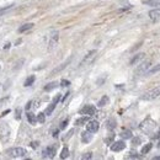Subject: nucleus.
Returning <instances> with one entry per match:
<instances>
[{"mask_svg": "<svg viewBox=\"0 0 160 160\" xmlns=\"http://www.w3.org/2000/svg\"><path fill=\"white\" fill-rule=\"evenodd\" d=\"M91 139H92V134L90 132L85 131V132L81 133V141H82V143H89V142H91Z\"/></svg>", "mask_w": 160, "mask_h": 160, "instance_id": "obj_15", "label": "nucleus"}, {"mask_svg": "<svg viewBox=\"0 0 160 160\" xmlns=\"http://www.w3.org/2000/svg\"><path fill=\"white\" fill-rule=\"evenodd\" d=\"M70 61H72V59H70V58H69V59H68V61H67V62H64V63H63V64H61V65H59V67H57V68H56V69H53V70H52V72H51V74H49V77H53V75H54V74H57V73H59V72H62V70H63V69H65V68H67V65H68V64H69V63H70Z\"/></svg>", "mask_w": 160, "mask_h": 160, "instance_id": "obj_12", "label": "nucleus"}, {"mask_svg": "<svg viewBox=\"0 0 160 160\" xmlns=\"http://www.w3.org/2000/svg\"><path fill=\"white\" fill-rule=\"evenodd\" d=\"M33 26H35V25H33L32 22H30V23H25V25H22L21 27H19V32H20V33H22V32H25V31H28V30H31Z\"/></svg>", "mask_w": 160, "mask_h": 160, "instance_id": "obj_17", "label": "nucleus"}, {"mask_svg": "<svg viewBox=\"0 0 160 160\" xmlns=\"http://www.w3.org/2000/svg\"><path fill=\"white\" fill-rule=\"evenodd\" d=\"M27 121H28L31 124H35V123L37 122V117H36L32 112H28V113H27Z\"/></svg>", "mask_w": 160, "mask_h": 160, "instance_id": "obj_23", "label": "nucleus"}, {"mask_svg": "<svg viewBox=\"0 0 160 160\" xmlns=\"http://www.w3.org/2000/svg\"><path fill=\"white\" fill-rule=\"evenodd\" d=\"M69 95H70V94H69V92H67V94H65V96H64V97H63V100H62V101H63V102H64V101H65V100H67V99H68V96H69Z\"/></svg>", "mask_w": 160, "mask_h": 160, "instance_id": "obj_39", "label": "nucleus"}, {"mask_svg": "<svg viewBox=\"0 0 160 160\" xmlns=\"http://www.w3.org/2000/svg\"><path fill=\"white\" fill-rule=\"evenodd\" d=\"M144 57H145V54H144V53H139V54L134 56V57L131 59L129 64H131V65H136V64H138V63H139L142 59H144Z\"/></svg>", "mask_w": 160, "mask_h": 160, "instance_id": "obj_13", "label": "nucleus"}, {"mask_svg": "<svg viewBox=\"0 0 160 160\" xmlns=\"http://www.w3.org/2000/svg\"><path fill=\"white\" fill-rule=\"evenodd\" d=\"M80 113L81 115H85V116H94L96 113V107L94 105H85L80 110Z\"/></svg>", "mask_w": 160, "mask_h": 160, "instance_id": "obj_5", "label": "nucleus"}, {"mask_svg": "<svg viewBox=\"0 0 160 160\" xmlns=\"http://www.w3.org/2000/svg\"><path fill=\"white\" fill-rule=\"evenodd\" d=\"M96 53H97V51H96V49H92V51H90V52H89V53L85 56V58L81 61V63H80V67H84L85 64H87V63H89V62H90V61H91V59L95 57V54H96Z\"/></svg>", "mask_w": 160, "mask_h": 160, "instance_id": "obj_10", "label": "nucleus"}, {"mask_svg": "<svg viewBox=\"0 0 160 160\" xmlns=\"http://www.w3.org/2000/svg\"><path fill=\"white\" fill-rule=\"evenodd\" d=\"M69 85H70V81H69V80L63 79L61 81V86H63V87H64V86H69Z\"/></svg>", "mask_w": 160, "mask_h": 160, "instance_id": "obj_32", "label": "nucleus"}, {"mask_svg": "<svg viewBox=\"0 0 160 160\" xmlns=\"http://www.w3.org/2000/svg\"><path fill=\"white\" fill-rule=\"evenodd\" d=\"M31 147H32L33 149H36V148L38 147V143H37V142H33V143H31Z\"/></svg>", "mask_w": 160, "mask_h": 160, "instance_id": "obj_38", "label": "nucleus"}, {"mask_svg": "<svg viewBox=\"0 0 160 160\" xmlns=\"http://www.w3.org/2000/svg\"><path fill=\"white\" fill-rule=\"evenodd\" d=\"M153 159H154V160H160V155H159V157H154Z\"/></svg>", "mask_w": 160, "mask_h": 160, "instance_id": "obj_41", "label": "nucleus"}, {"mask_svg": "<svg viewBox=\"0 0 160 160\" xmlns=\"http://www.w3.org/2000/svg\"><path fill=\"white\" fill-rule=\"evenodd\" d=\"M56 106H57V103H54V102H52L47 108H46V111H44V115H47V116H49V115H52V112L54 111V108H56Z\"/></svg>", "mask_w": 160, "mask_h": 160, "instance_id": "obj_22", "label": "nucleus"}, {"mask_svg": "<svg viewBox=\"0 0 160 160\" xmlns=\"http://www.w3.org/2000/svg\"><path fill=\"white\" fill-rule=\"evenodd\" d=\"M56 150H57V147H56V145H48V147H46V148L43 149L42 157L46 158V159H52V158H54V155H56Z\"/></svg>", "mask_w": 160, "mask_h": 160, "instance_id": "obj_4", "label": "nucleus"}, {"mask_svg": "<svg viewBox=\"0 0 160 160\" xmlns=\"http://www.w3.org/2000/svg\"><path fill=\"white\" fill-rule=\"evenodd\" d=\"M158 96H160V86L153 87L152 90L147 91V92L142 96V100H144V101H152V100L157 99Z\"/></svg>", "mask_w": 160, "mask_h": 160, "instance_id": "obj_2", "label": "nucleus"}, {"mask_svg": "<svg viewBox=\"0 0 160 160\" xmlns=\"http://www.w3.org/2000/svg\"><path fill=\"white\" fill-rule=\"evenodd\" d=\"M131 139H132V144H133V145H139V144L142 143V139H141L139 137H136V138L132 137Z\"/></svg>", "mask_w": 160, "mask_h": 160, "instance_id": "obj_30", "label": "nucleus"}, {"mask_svg": "<svg viewBox=\"0 0 160 160\" xmlns=\"http://www.w3.org/2000/svg\"><path fill=\"white\" fill-rule=\"evenodd\" d=\"M113 139H115V134H110L108 137L105 138V143H106V144H111V143L113 142Z\"/></svg>", "mask_w": 160, "mask_h": 160, "instance_id": "obj_29", "label": "nucleus"}, {"mask_svg": "<svg viewBox=\"0 0 160 160\" xmlns=\"http://www.w3.org/2000/svg\"><path fill=\"white\" fill-rule=\"evenodd\" d=\"M145 5H148V6H160V0H147Z\"/></svg>", "mask_w": 160, "mask_h": 160, "instance_id": "obj_27", "label": "nucleus"}, {"mask_svg": "<svg viewBox=\"0 0 160 160\" xmlns=\"http://www.w3.org/2000/svg\"><path fill=\"white\" fill-rule=\"evenodd\" d=\"M31 105H32V101H28V102H27V105L25 106V110H30V107H31Z\"/></svg>", "mask_w": 160, "mask_h": 160, "instance_id": "obj_37", "label": "nucleus"}, {"mask_svg": "<svg viewBox=\"0 0 160 160\" xmlns=\"http://www.w3.org/2000/svg\"><path fill=\"white\" fill-rule=\"evenodd\" d=\"M68 157H69V149L67 147H64L61 152V159H67Z\"/></svg>", "mask_w": 160, "mask_h": 160, "instance_id": "obj_26", "label": "nucleus"}, {"mask_svg": "<svg viewBox=\"0 0 160 160\" xmlns=\"http://www.w3.org/2000/svg\"><path fill=\"white\" fill-rule=\"evenodd\" d=\"M21 112H22L21 108H16V111H15V118L16 120H21Z\"/></svg>", "mask_w": 160, "mask_h": 160, "instance_id": "obj_31", "label": "nucleus"}, {"mask_svg": "<svg viewBox=\"0 0 160 160\" xmlns=\"http://www.w3.org/2000/svg\"><path fill=\"white\" fill-rule=\"evenodd\" d=\"M35 80H36V77H35V75H30L27 79L25 80V82H23V86H26V87L31 86V85L35 82Z\"/></svg>", "mask_w": 160, "mask_h": 160, "instance_id": "obj_20", "label": "nucleus"}, {"mask_svg": "<svg viewBox=\"0 0 160 160\" xmlns=\"http://www.w3.org/2000/svg\"><path fill=\"white\" fill-rule=\"evenodd\" d=\"M61 101V94H58V95H56V97L53 99V101L52 102H54V103H58Z\"/></svg>", "mask_w": 160, "mask_h": 160, "instance_id": "obj_34", "label": "nucleus"}, {"mask_svg": "<svg viewBox=\"0 0 160 160\" xmlns=\"http://www.w3.org/2000/svg\"><path fill=\"white\" fill-rule=\"evenodd\" d=\"M152 148H153V144H152V143H148V144H145V145L142 148L141 153H142V154H147V153H149V152L152 150Z\"/></svg>", "mask_w": 160, "mask_h": 160, "instance_id": "obj_24", "label": "nucleus"}, {"mask_svg": "<svg viewBox=\"0 0 160 160\" xmlns=\"http://www.w3.org/2000/svg\"><path fill=\"white\" fill-rule=\"evenodd\" d=\"M149 17H150V20L152 21H154V22H157V21H160V9H153V10H150L149 11Z\"/></svg>", "mask_w": 160, "mask_h": 160, "instance_id": "obj_11", "label": "nucleus"}, {"mask_svg": "<svg viewBox=\"0 0 160 160\" xmlns=\"http://www.w3.org/2000/svg\"><path fill=\"white\" fill-rule=\"evenodd\" d=\"M44 121H46V115H44V112L38 113V115H37V122H40V123H44Z\"/></svg>", "mask_w": 160, "mask_h": 160, "instance_id": "obj_28", "label": "nucleus"}, {"mask_svg": "<svg viewBox=\"0 0 160 160\" xmlns=\"http://www.w3.org/2000/svg\"><path fill=\"white\" fill-rule=\"evenodd\" d=\"M58 41H59V33H58V31H53L49 37V43H48L49 49L56 48V46L58 44Z\"/></svg>", "mask_w": 160, "mask_h": 160, "instance_id": "obj_6", "label": "nucleus"}, {"mask_svg": "<svg viewBox=\"0 0 160 160\" xmlns=\"http://www.w3.org/2000/svg\"><path fill=\"white\" fill-rule=\"evenodd\" d=\"M87 121H89V116H82V117H80L75 121V124L77 126H84V124L87 123Z\"/></svg>", "mask_w": 160, "mask_h": 160, "instance_id": "obj_18", "label": "nucleus"}, {"mask_svg": "<svg viewBox=\"0 0 160 160\" xmlns=\"http://www.w3.org/2000/svg\"><path fill=\"white\" fill-rule=\"evenodd\" d=\"M149 67H150V62H149V61L141 63V64L137 67V69H136V74H138V75H139V74H145L147 70L149 69Z\"/></svg>", "mask_w": 160, "mask_h": 160, "instance_id": "obj_8", "label": "nucleus"}, {"mask_svg": "<svg viewBox=\"0 0 160 160\" xmlns=\"http://www.w3.org/2000/svg\"><path fill=\"white\" fill-rule=\"evenodd\" d=\"M158 72H160V64L155 65V67H153V68H152V69H149V70H147V73H145V74L152 75V74H155V73H158Z\"/></svg>", "mask_w": 160, "mask_h": 160, "instance_id": "obj_25", "label": "nucleus"}, {"mask_svg": "<svg viewBox=\"0 0 160 160\" xmlns=\"http://www.w3.org/2000/svg\"><path fill=\"white\" fill-rule=\"evenodd\" d=\"M68 122H69V120H65V121H63V122L61 123V129H64V128L67 127V124H68Z\"/></svg>", "mask_w": 160, "mask_h": 160, "instance_id": "obj_35", "label": "nucleus"}, {"mask_svg": "<svg viewBox=\"0 0 160 160\" xmlns=\"http://www.w3.org/2000/svg\"><path fill=\"white\" fill-rule=\"evenodd\" d=\"M120 136H121V138H122V139H131V138L133 137V134H132V132H131L129 129H124V131H122Z\"/></svg>", "mask_w": 160, "mask_h": 160, "instance_id": "obj_16", "label": "nucleus"}, {"mask_svg": "<svg viewBox=\"0 0 160 160\" xmlns=\"http://www.w3.org/2000/svg\"><path fill=\"white\" fill-rule=\"evenodd\" d=\"M57 86H58V82L57 81H52V82H49V84H47L44 86V91H51V90L56 89Z\"/></svg>", "mask_w": 160, "mask_h": 160, "instance_id": "obj_21", "label": "nucleus"}, {"mask_svg": "<svg viewBox=\"0 0 160 160\" xmlns=\"http://www.w3.org/2000/svg\"><path fill=\"white\" fill-rule=\"evenodd\" d=\"M108 101H110L108 96H106V95H105V96H102V97H101V100L97 102V106H99V107H103V106H106V105L108 103Z\"/></svg>", "mask_w": 160, "mask_h": 160, "instance_id": "obj_19", "label": "nucleus"}, {"mask_svg": "<svg viewBox=\"0 0 160 160\" xmlns=\"http://www.w3.org/2000/svg\"><path fill=\"white\" fill-rule=\"evenodd\" d=\"M91 157H92V153H85V154L81 157V159H82V160L91 159Z\"/></svg>", "mask_w": 160, "mask_h": 160, "instance_id": "obj_33", "label": "nucleus"}, {"mask_svg": "<svg viewBox=\"0 0 160 160\" xmlns=\"http://www.w3.org/2000/svg\"><path fill=\"white\" fill-rule=\"evenodd\" d=\"M100 128V123L97 121H87L86 123V131L90 133H96Z\"/></svg>", "mask_w": 160, "mask_h": 160, "instance_id": "obj_7", "label": "nucleus"}, {"mask_svg": "<svg viewBox=\"0 0 160 160\" xmlns=\"http://www.w3.org/2000/svg\"><path fill=\"white\" fill-rule=\"evenodd\" d=\"M58 132H59V131H54V132H53V137H54V138L58 137Z\"/></svg>", "mask_w": 160, "mask_h": 160, "instance_id": "obj_40", "label": "nucleus"}, {"mask_svg": "<svg viewBox=\"0 0 160 160\" xmlns=\"http://www.w3.org/2000/svg\"><path fill=\"white\" fill-rule=\"evenodd\" d=\"M126 148V143L123 141H117L111 143V150L112 152H121Z\"/></svg>", "mask_w": 160, "mask_h": 160, "instance_id": "obj_9", "label": "nucleus"}, {"mask_svg": "<svg viewBox=\"0 0 160 160\" xmlns=\"http://www.w3.org/2000/svg\"><path fill=\"white\" fill-rule=\"evenodd\" d=\"M10 134H11V131H10L9 124H7V123H5V122L0 123V141H1L2 143L9 142V139H10Z\"/></svg>", "mask_w": 160, "mask_h": 160, "instance_id": "obj_1", "label": "nucleus"}, {"mask_svg": "<svg viewBox=\"0 0 160 160\" xmlns=\"http://www.w3.org/2000/svg\"><path fill=\"white\" fill-rule=\"evenodd\" d=\"M7 154L11 157V158H22L25 157L27 153L23 148H20V147H16V148H11L7 150Z\"/></svg>", "mask_w": 160, "mask_h": 160, "instance_id": "obj_3", "label": "nucleus"}, {"mask_svg": "<svg viewBox=\"0 0 160 160\" xmlns=\"http://www.w3.org/2000/svg\"><path fill=\"white\" fill-rule=\"evenodd\" d=\"M73 133H74V129H70V131H69V133H68V134H67V136H65V137H64L63 139H64V141H67V139H69V138L72 137V134H73Z\"/></svg>", "mask_w": 160, "mask_h": 160, "instance_id": "obj_36", "label": "nucleus"}, {"mask_svg": "<svg viewBox=\"0 0 160 160\" xmlns=\"http://www.w3.org/2000/svg\"><path fill=\"white\" fill-rule=\"evenodd\" d=\"M116 126H117V122H116L115 118H108V120H107V122H106V128H107L108 131H113V129L116 128Z\"/></svg>", "mask_w": 160, "mask_h": 160, "instance_id": "obj_14", "label": "nucleus"}]
</instances>
